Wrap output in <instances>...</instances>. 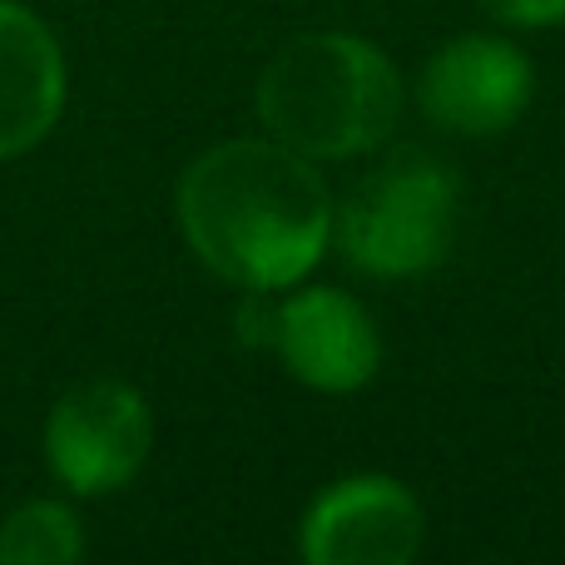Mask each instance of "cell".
Wrapping results in <instances>:
<instances>
[{"label": "cell", "instance_id": "obj_1", "mask_svg": "<svg viewBox=\"0 0 565 565\" xmlns=\"http://www.w3.org/2000/svg\"><path fill=\"white\" fill-rule=\"evenodd\" d=\"M174 214L209 274L264 298L302 282L332 244V194L318 164L274 135L204 149L179 179Z\"/></svg>", "mask_w": 565, "mask_h": 565}, {"label": "cell", "instance_id": "obj_2", "mask_svg": "<svg viewBox=\"0 0 565 565\" xmlns=\"http://www.w3.org/2000/svg\"><path fill=\"white\" fill-rule=\"evenodd\" d=\"M402 75L362 35H298L258 75V119L312 164L372 154L397 129Z\"/></svg>", "mask_w": 565, "mask_h": 565}, {"label": "cell", "instance_id": "obj_3", "mask_svg": "<svg viewBox=\"0 0 565 565\" xmlns=\"http://www.w3.org/2000/svg\"><path fill=\"white\" fill-rule=\"evenodd\" d=\"M461 184L427 149H392L332 209V234L362 278H422L451 254Z\"/></svg>", "mask_w": 565, "mask_h": 565}, {"label": "cell", "instance_id": "obj_4", "mask_svg": "<svg viewBox=\"0 0 565 565\" xmlns=\"http://www.w3.org/2000/svg\"><path fill=\"white\" fill-rule=\"evenodd\" d=\"M244 338L274 348L288 377L312 392H358L382 367V332L358 298L338 288H302L282 302H248Z\"/></svg>", "mask_w": 565, "mask_h": 565}, {"label": "cell", "instance_id": "obj_5", "mask_svg": "<svg viewBox=\"0 0 565 565\" xmlns=\"http://www.w3.org/2000/svg\"><path fill=\"white\" fill-rule=\"evenodd\" d=\"M154 447L149 407L129 382L89 377L50 407L45 457L75 497H109L145 471Z\"/></svg>", "mask_w": 565, "mask_h": 565}, {"label": "cell", "instance_id": "obj_6", "mask_svg": "<svg viewBox=\"0 0 565 565\" xmlns=\"http://www.w3.org/2000/svg\"><path fill=\"white\" fill-rule=\"evenodd\" d=\"M536 70L501 35H457L422 65L417 105L437 129L461 139H491L531 105Z\"/></svg>", "mask_w": 565, "mask_h": 565}, {"label": "cell", "instance_id": "obj_7", "mask_svg": "<svg viewBox=\"0 0 565 565\" xmlns=\"http://www.w3.org/2000/svg\"><path fill=\"white\" fill-rule=\"evenodd\" d=\"M422 501L397 477L332 481L302 516V561L312 565H402L422 551Z\"/></svg>", "mask_w": 565, "mask_h": 565}, {"label": "cell", "instance_id": "obj_8", "mask_svg": "<svg viewBox=\"0 0 565 565\" xmlns=\"http://www.w3.org/2000/svg\"><path fill=\"white\" fill-rule=\"evenodd\" d=\"M65 109V55L35 10L0 0V159L35 149Z\"/></svg>", "mask_w": 565, "mask_h": 565}, {"label": "cell", "instance_id": "obj_9", "mask_svg": "<svg viewBox=\"0 0 565 565\" xmlns=\"http://www.w3.org/2000/svg\"><path fill=\"white\" fill-rule=\"evenodd\" d=\"M79 556H85V531L60 501H25L0 526V565H65Z\"/></svg>", "mask_w": 565, "mask_h": 565}, {"label": "cell", "instance_id": "obj_10", "mask_svg": "<svg viewBox=\"0 0 565 565\" xmlns=\"http://www.w3.org/2000/svg\"><path fill=\"white\" fill-rule=\"evenodd\" d=\"M481 10H491L501 25L516 30H546L565 20V0H481Z\"/></svg>", "mask_w": 565, "mask_h": 565}]
</instances>
